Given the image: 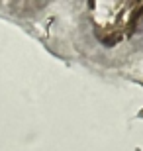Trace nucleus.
Returning a JSON list of instances; mask_svg holds the SVG:
<instances>
[]
</instances>
